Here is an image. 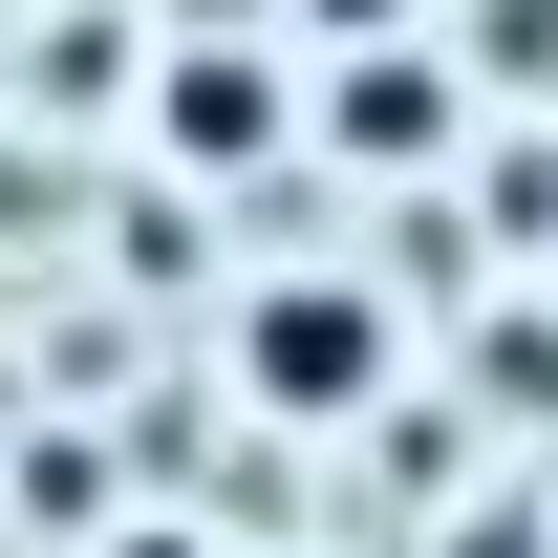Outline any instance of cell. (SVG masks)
Masks as SVG:
<instances>
[{
  "mask_svg": "<svg viewBox=\"0 0 558 558\" xmlns=\"http://www.w3.org/2000/svg\"><path fill=\"white\" fill-rule=\"evenodd\" d=\"M150 130L194 150V172H236V150H279V130H301V86H279L258 44H172V86H150Z\"/></svg>",
  "mask_w": 558,
  "mask_h": 558,
  "instance_id": "obj_2",
  "label": "cell"
},
{
  "mask_svg": "<svg viewBox=\"0 0 558 558\" xmlns=\"http://www.w3.org/2000/svg\"><path fill=\"white\" fill-rule=\"evenodd\" d=\"M301 22H323V44H387V22H409V0H301Z\"/></svg>",
  "mask_w": 558,
  "mask_h": 558,
  "instance_id": "obj_4",
  "label": "cell"
},
{
  "mask_svg": "<svg viewBox=\"0 0 558 558\" xmlns=\"http://www.w3.org/2000/svg\"><path fill=\"white\" fill-rule=\"evenodd\" d=\"M451 108H473V44H344V150H451Z\"/></svg>",
  "mask_w": 558,
  "mask_h": 558,
  "instance_id": "obj_3",
  "label": "cell"
},
{
  "mask_svg": "<svg viewBox=\"0 0 558 558\" xmlns=\"http://www.w3.org/2000/svg\"><path fill=\"white\" fill-rule=\"evenodd\" d=\"M236 365H258V409H365V387H387V301H365V279H279L258 323H236Z\"/></svg>",
  "mask_w": 558,
  "mask_h": 558,
  "instance_id": "obj_1",
  "label": "cell"
},
{
  "mask_svg": "<svg viewBox=\"0 0 558 558\" xmlns=\"http://www.w3.org/2000/svg\"><path fill=\"white\" fill-rule=\"evenodd\" d=\"M108 558H194V537H108Z\"/></svg>",
  "mask_w": 558,
  "mask_h": 558,
  "instance_id": "obj_5",
  "label": "cell"
}]
</instances>
